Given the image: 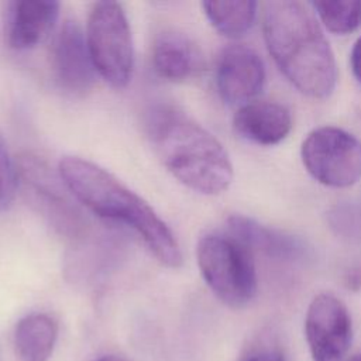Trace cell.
Wrapping results in <instances>:
<instances>
[{
	"label": "cell",
	"mask_w": 361,
	"mask_h": 361,
	"mask_svg": "<svg viewBox=\"0 0 361 361\" xmlns=\"http://www.w3.org/2000/svg\"><path fill=\"white\" fill-rule=\"evenodd\" d=\"M264 39L282 75L303 94L329 97L337 82L331 47L313 11L295 0L267 1Z\"/></svg>",
	"instance_id": "obj_1"
},
{
	"label": "cell",
	"mask_w": 361,
	"mask_h": 361,
	"mask_svg": "<svg viewBox=\"0 0 361 361\" xmlns=\"http://www.w3.org/2000/svg\"><path fill=\"white\" fill-rule=\"evenodd\" d=\"M58 171L66 189L92 213L133 228L162 265H182L180 247L168 224L114 175L79 157H63Z\"/></svg>",
	"instance_id": "obj_2"
},
{
	"label": "cell",
	"mask_w": 361,
	"mask_h": 361,
	"mask_svg": "<svg viewBox=\"0 0 361 361\" xmlns=\"http://www.w3.org/2000/svg\"><path fill=\"white\" fill-rule=\"evenodd\" d=\"M145 131L154 151L182 185L202 195H219L233 180V165L221 142L203 126L171 104L145 114Z\"/></svg>",
	"instance_id": "obj_3"
},
{
	"label": "cell",
	"mask_w": 361,
	"mask_h": 361,
	"mask_svg": "<svg viewBox=\"0 0 361 361\" xmlns=\"http://www.w3.org/2000/svg\"><path fill=\"white\" fill-rule=\"evenodd\" d=\"M196 258L206 285L224 305L244 307L255 298L258 278L252 252L228 231L203 235Z\"/></svg>",
	"instance_id": "obj_4"
},
{
	"label": "cell",
	"mask_w": 361,
	"mask_h": 361,
	"mask_svg": "<svg viewBox=\"0 0 361 361\" xmlns=\"http://www.w3.org/2000/svg\"><path fill=\"white\" fill-rule=\"evenodd\" d=\"M86 44L94 71L116 89L126 87L134 69V45L120 3H94L86 25Z\"/></svg>",
	"instance_id": "obj_5"
},
{
	"label": "cell",
	"mask_w": 361,
	"mask_h": 361,
	"mask_svg": "<svg viewBox=\"0 0 361 361\" xmlns=\"http://www.w3.org/2000/svg\"><path fill=\"white\" fill-rule=\"evenodd\" d=\"M300 157L309 175L324 186L347 188L361 178V141L343 128H314L303 140Z\"/></svg>",
	"instance_id": "obj_6"
},
{
	"label": "cell",
	"mask_w": 361,
	"mask_h": 361,
	"mask_svg": "<svg viewBox=\"0 0 361 361\" xmlns=\"http://www.w3.org/2000/svg\"><path fill=\"white\" fill-rule=\"evenodd\" d=\"M305 337L313 361H340L353 337L345 305L333 293L316 295L306 310Z\"/></svg>",
	"instance_id": "obj_7"
},
{
	"label": "cell",
	"mask_w": 361,
	"mask_h": 361,
	"mask_svg": "<svg viewBox=\"0 0 361 361\" xmlns=\"http://www.w3.org/2000/svg\"><path fill=\"white\" fill-rule=\"evenodd\" d=\"M18 175L34 204L61 234L73 237L83 231L86 226L83 217L65 196L56 182L58 179L42 161L31 155L21 157Z\"/></svg>",
	"instance_id": "obj_8"
},
{
	"label": "cell",
	"mask_w": 361,
	"mask_h": 361,
	"mask_svg": "<svg viewBox=\"0 0 361 361\" xmlns=\"http://www.w3.org/2000/svg\"><path fill=\"white\" fill-rule=\"evenodd\" d=\"M51 63L56 82L71 94H85L94 83V66L89 55L86 35L75 20H65L51 49Z\"/></svg>",
	"instance_id": "obj_9"
},
{
	"label": "cell",
	"mask_w": 361,
	"mask_h": 361,
	"mask_svg": "<svg viewBox=\"0 0 361 361\" xmlns=\"http://www.w3.org/2000/svg\"><path fill=\"white\" fill-rule=\"evenodd\" d=\"M265 66L259 55L250 47L233 44L219 55L216 86L227 104H247L264 87Z\"/></svg>",
	"instance_id": "obj_10"
},
{
	"label": "cell",
	"mask_w": 361,
	"mask_h": 361,
	"mask_svg": "<svg viewBox=\"0 0 361 361\" xmlns=\"http://www.w3.org/2000/svg\"><path fill=\"white\" fill-rule=\"evenodd\" d=\"M152 66L165 80L185 82L203 71L204 58L190 37L180 31L165 30L154 39Z\"/></svg>",
	"instance_id": "obj_11"
},
{
	"label": "cell",
	"mask_w": 361,
	"mask_h": 361,
	"mask_svg": "<svg viewBox=\"0 0 361 361\" xmlns=\"http://www.w3.org/2000/svg\"><path fill=\"white\" fill-rule=\"evenodd\" d=\"M235 133L258 145H275L292 130L290 111L275 102H250L233 118Z\"/></svg>",
	"instance_id": "obj_12"
},
{
	"label": "cell",
	"mask_w": 361,
	"mask_h": 361,
	"mask_svg": "<svg viewBox=\"0 0 361 361\" xmlns=\"http://www.w3.org/2000/svg\"><path fill=\"white\" fill-rule=\"evenodd\" d=\"M227 230L251 252L259 251L278 261L296 262L305 258L307 252L305 243L298 237L267 227L243 214L230 216L227 219Z\"/></svg>",
	"instance_id": "obj_13"
},
{
	"label": "cell",
	"mask_w": 361,
	"mask_h": 361,
	"mask_svg": "<svg viewBox=\"0 0 361 361\" xmlns=\"http://www.w3.org/2000/svg\"><path fill=\"white\" fill-rule=\"evenodd\" d=\"M59 14L58 1L23 0L13 4L8 23V44L14 49H30L42 42Z\"/></svg>",
	"instance_id": "obj_14"
},
{
	"label": "cell",
	"mask_w": 361,
	"mask_h": 361,
	"mask_svg": "<svg viewBox=\"0 0 361 361\" xmlns=\"http://www.w3.org/2000/svg\"><path fill=\"white\" fill-rule=\"evenodd\" d=\"M58 338V323L47 313H30L14 329V348L20 361H48Z\"/></svg>",
	"instance_id": "obj_15"
},
{
	"label": "cell",
	"mask_w": 361,
	"mask_h": 361,
	"mask_svg": "<svg viewBox=\"0 0 361 361\" xmlns=\"http://www.w3.org/2000/svg\"><path fill=\"white\" fill-rule=\"evenodd\" d=\"M202 7L210 24L227 38L244 35L257 14V3L251 0L203 1Z\"/></svg>",
	"instance_id": "obj_16"
},
{
	"label": "cell",
	"mask_w": 361,
	"mask_h": 361,
	"mask_svg": "<svg viewBox=\"0 0 361 361\" xmlns=\"http://www.w3.org/2000/svg\"><path fill=\"white\" fill-rule=\"evenodd\" d=\"M312 7L323 25L334 34L344 35L361 25V1H313Z\"/></svg>",
	"instance_id": "obj_17"
},
{
	"label": "cell",
	"mask_w": 361,
	"mask_h": 361,
	"mask_svg": "<svg viewBox=\"0 0 361 361\" xmlns=\"http://www.w3.org/2000/svg\"><path fill=\"white\" fill-rule=\"evenodd\" d=\"M18 185V169L8 152L4 137L0 134V212H6L14 200Z\"/></svg>",
	"instance_id": "obj_18"
},
{
	"label": "cell",
	"mask_w": 361,
	"mask_h": 361,
	"mask_svg": "<svg viewBox=\"0 0 361 361\" xmlns=\"http://www.w3.org/2000/svg\"><path fill=\"white\" fill-rule=\"evenodd\" d=\"M350 65L355 79L361 83V37L354 42L350 54Z\"/></svg>",
	"instance_id": "obj_19"
},
{
	"label": "cell",
	"mask_w": 361,
	"mask_h": 361,
	"mask_svg": "<svg viewBox=\"0 0 361 361\" xmlns=\"http://www.w3.org/2000/svg\"><path fill=\"white\" fill-rule=\"evenodd\" d=\"M244 361H285L279 351H261L247 357Z\"/></svg>",
	"instance_id": "obj_20"
},
{
	"label": "cell",
	"mask_w": 361,
	"mask_h": 361,
	"mask_svg": "<svg viewBox=\"0 0 361 361\" xmlns=\"http://www.w3.org/2000/svg\"><path fill=\"white\" fill-rule=\"evenodd\" d=\"M347 286L351 289H358L361 286V269H353L347 275Z\"/></svg>",
	"instance_id": "obj_21"
},
{
	"label": "cell",
	"mask_w": 361,
	"mask_h": 361,
	"mask_svg": "<svg viewBox=\"0 0 361 361\" xmlns=\"http://www.w3.org/2000/svg\"><path fill=\"white\" fill-rule=\"evenodd\" d=\"M97 361H127L126 358L120 357V355H114V354H109V355H103L100 357Z\"/></svg>",
	"instance_id": "obj_22"
},
{
	"label": "cell",
	"mask_w": 361,
	"mask_h": 361,
	"mask_svg": "<svg viewBox=\"0 0 361 361\" xmlns=\"http://www.w3.org/2000/svg\"><path fill=\"white\" fill-rule=\"evenodd\" d=\"M350 361H361V354H358V355H355V357L350 358Z\"/></svg>",
	"instance_id": "obj_23"
},
{
	"label": "cell",
	"mask_w": 361,
	"mask_h": 361,
	"mask_svg": "<svg viewBox=\"0 0 361 361\" xmlns=\"http://www.w3.org/2000/svg\"><path fill=\"white\" fill-rule=\"evenodd\" d=\"M347 361H350V360H347Z\"/></svg>",
	"instance_id": "obj_24"
}]
</instances>
